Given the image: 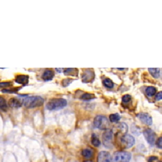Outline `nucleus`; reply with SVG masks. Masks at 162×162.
<instances>
[{"instance_id": "10", "label": "nucleus", "mask_w": 162, "mask_h": 162, "mask_svg": "<svg viewBox=\"0 0 162 162\" xmlns=\"http://www.w3.org/2000/svg\"><path fill=\"white\" fill-rule=\"evenodd\" d=\"M29 77L27 75H18L15 77V82L20 85L25 86L29 82Z\"/></svg>"}, {"instance_id": "19", "label": "nucleus", "mask_w": 162, "mask_h": 162, "mask_svg": "<svg viewBox=\"0 0 162 162\" xmlns=\"http://www.w3.org/2000/svg\"><path fill=\"white\" fill-rule=\"evenodd\" d=\"M82 155L84 158L89 159L92 157L93 155V153H92V151L90 149H85L82 151Z\"/></svg>"}, {"instance_id": "32", "label": "nucleus", "mask_w": 162, "mask_h": 162, "mask_svg": "<svg viewBox=\"0 0 162 162\" xmlns=\"http://www.w3.org/2000/svg\"><path fill=\"white\" fill-rule=\"evenodd\" d=\"M160 162H161V161H160Z\"/></svg>"}, {"instance_id": "22", "label": "nucleus", "mask_w": 162, "mask_h": 162, "mask_svg": "<svg viewBox=\"0 0 162 162\" xmlns=\"http://www.w3.org/2000/svg\"><path fill=\"white\" fill-rule=\"evenodd\" d=\"M118 129L121 130V132L125 134L128 131V127L126 124L125 123H121L118 125Z\"/></svg>"}, {"instance_id": "23", "label": "nucleus", "mask_w": 162, "mask_h": 162, "mask_svg": "<svg viewBox=\"0 0 162 162\" xmlns=\"http://www.w3.org/2000/svg\"><path fill=\"white\" fill-rule=\"evenodd\" d=\"M103 84L104 86L108 88H112L114 86V84L113 81L109 79H105L103 81Z\"/></svg>"}, {"instance_id": "21", "label": "nucleus", "mask_w": 162, "mask_h": 162, "mask_svg": "<svg viewBox=\"0 0 162 162\" xmlns=\"http://www.w3.org/2000/svg\"><path fill=\"white\" fill-rule=\"evenodd\" d=\"M20 87H9V88H7V89H3V90H1V91L3 92H4V93H15V92H17L19 90H20Z\"/></svg>"}, {"instance_id": "31", "label": "nucleus", "mask_w": 162, "mask_h": 162, "mask_svg": "<svg viewBox=\"0 0 162 162\" xmlns=\"http://www.w3.org/2000/svg\"><path fill=\"white\" fill-rule=\"evenodd\" d=\"M71 162H77V161H71Z\"/></svg>"}, {"instance_id": "25", "label": "nucleus", "mask_w": 162, "mask_h": 162, "mask_svg": "<svg viewBox=\"0 0 162 162\" xmlns=\"http://www.w3.org/2000/svg\"><path fill=\"white\" fill-rule=\"evenodd\" d=\"M81 98L84 100H90L93 98H95V95L90 93H85L81 96Z\"/></svg>"}, {"instance_id": "5", "label": "nucleus", "mask_w": 162, "mask_h": 162, "mask_svg": "<svg viewBox=\"0 0 162 162\" xmlns=\"http://www.w3.org/2000/svg\"><path fill=\"white\" fill-rule=\"evenodd\" d=\"M121 143L125 148H130L135 144V139L131 135L125 134L122 137Z\"/></svg>"}, {"instance_id": "26", "label": "nucleus", "mask_w": 162, "mask_h": 162, "mask_svg": "<svg viewBox=\"0 0 162 162\" xmlns=\"http://www.w3.org/2000/svg\"><path fill=\"white\" fill-rule=\"evenodd\" d=\"M72 79H64L62 81V85L64 87H67L69 85H70V84L72 82Z\"/></svg>"}, {"instance_id": "16", "label": "nucleus", "mask_w": 162, "mask_h": 162, "mask_svg": "<svg viewBox=\"0 0 162 162\" xmlns=\"http://www.w3.org/2000/svg\"><path fill=\"white\" fill-rule=\"evenodd\" d=\"M7 104L6 102V100L5 99L0 96V109L3 112H6L7 110Z\"/></svg>"}, {"instance_id": "18", "label": "nucleus", "mask_w": 162, "mask_h": 162, "mask_svg": "<svg viewBox=\"0 0 162 162\" xmlns=\"http://www.w3.org/2000/svg\"><path fill=\"white\" fill-rule=\"evenodd\" d=\"M91 143H92V144L94 146H95V147H98V146H100L101 144V142H100V139L98 138V137L96 136V135L95 134H92Z\"/></svg>"}, {"instance_id": "11", "label": "nucleus", "mask_w": 162, "mask_h": 162, "mask_svg": "<svg viewBox=\"0 0 162 162\" xmlns=\"http://www.w3.org/2000/svg\"><path fill=\"white\" fill-rule=\"evenodd\" d=\"M54 75L55 74L53 70L50 69H47L44 72L43 75H42V79L44 81H50L53 79Z\"/></svg>"}, {"instance_id": "1", "label": "nucleus", "mask_w": 162, "mask_h": 162, "mask_svg": "<svg viewBox=\"0 0 162 162\" xmlns=\"http://www.w3.org/2000/svg\"><path fill=\"white\" fill-rule=\"evenodd\" d=\"M20 96L21 98H23L22 101L24 106L28 108H34L41 107L44 101V99L41 96Z\"/></svg>"}, {"instance_id": "20", "label": "nucleus", "mask_w": 162, "mask_h": 162, "mask_svg": "<svg viewBox=\"0 0 162 162\" xmlns=\"http://www.w3.org/2000/svg\"><path fill=\"white\" fill-rule=\"evenodd\" d=\"M109 119L111 122H118L121 120V116L118 113L111 114L109 117Z\"/></svg>"}, {"instance_id": "17", "label": "nucleus", "mask_w": 162, "mask_h": 162, "mask_svg": "<svg viewBox=\"0 0 162 162\" xmlns=\"http://www.w3.org/2000/svg\"><path fill=\"white\" fill-rule=\"evenodd\" d=\"M156 92V88L154 87H151V86L148 87L145 90V92L146 94V95H147L148 96H149V97L154 96L155 95Z\"/></svg>"}, {"instance_id": "4", "label": "nucleus", "mask_w": 162, "mask_h": 162, "mask_svg": "<svg viewBox=\"0 0 162 162\" xmlns=\"http://www.w3.org/2000/svg\"><path fill=\"white\" fill-rule=\"evenodd\" d=\"M131 156V154L129 152L118 151L114 154L112 162H129Z\"/></svg>"}, {"instance_id": "30", "label": "nucleus", "mask_w": 162, "mask_h": 162, "mask_svg": "<svg viewBox=\"0 0 162 162\" xmlns=\"http://www.w3.org/2000/svg\"><path fill=\"white\" fill-rule=\"evenodd\" d=\"M83 162H93V161H91V160H86V161H83Z\"/></svg>"}, {"instance_id": "15", "label": "nucleus", "mask_w": 162, "mask_h": 162, "mask_svg": "<svg viewBox=\"0 0 162 162\" xmlns=\"http://www.w3.org/2000/svg\"><path fill=\"white\" fill-rule=\"evenodd\" d=\"M64 74L66 75L77 76L78 74V70L77 69H66L64 71Z\"/></svg>"}, {"instance_id": "8", "label": "nucleus", "mask_w": 162, "mask_h": 162, "mask_svg": "<svg viewBox=\"0 0 162 162\" xmlns=\"http://www.w3.org/2000/svg\"><path fill=\"white\" fill-rule=\"evenodd\" d=\"M98 162H112V158L107 151H101L98 156Z\"/></svg>"}, {"instance_id": "24", "label": "nucleus", "mask_w": 162, "mask_h": 162, "mask_svg": "<svg viewBox=\"0 0 162 162\" xmlns=\"http://www.w3.org/2000/svg\"><path fill=\"white\" fill-rule=\"evenodd\" d=\"M13 84L12 82L7 81V82H0V88L7 89L9 87H12Z\"/></svg>"}, {"instance_id": "3", "label": "nucleus", "mask_w": 162, "mask_h": 162, "mask_svg": "<svg viewBox=\"0 0 162 162\" xmlns=\"http://www.w3.org/2000/svg\"><path fill=\"white\" fill-rule=\"evenodd\" d=\"M94 125L97 129L106 130L109 127V122L107 117L102 115H98L94 120Z\"/></svg>"}, {"instance_id": "7", "label": "nucleus", "mask_w": 162, "mask_h": 162, "mask_svg": "<svg viewBox=\"0 0 162 162\" xmlns=\"http://www.w3.org/2000/svg\"><path fill=\"white\" fill-rule=\"evenodd\" d=\"M137 116L140 121L146 125H151L153 123L152 118H151V117L148 113H140L138 114Z\"/></svg>"}, {"instance_id": "12", "label": "nucleus", "mask_w": 162, "mask_h": 162, "mask_svg": "<svg viewBox=\"0 0 162 162\" xmlns=\"http://www.w3.org/2000/svg\"><path fill=\"white\" fill-rule=\"evenodd\" d=\"M22 100L17 98H12L9 100V105L13 108H20L22 107Z\"/></svg>"}, {"instance_id": "2", "label": "nucleus", "mask_w": 162, "mask_h": 162, "mask_svg": "<svg viewBox=\"0 0 162 162\" xmlns=\"http://www.w3.org/2000/svg\"><path fill=\"white\" fill-rule=\"evenodd\" d=\"M67 104V101L63 98H55L51 100L46 105L47 109L49 110H58L65 108Z\"/></svg>"}, {"instance_id": "27", "label": "nucleus", "mask_w": 162, "mask_h": 162, "mask_svg": "<svg viewBox=\"0 0 162 162\" xmlns=\"http://www.w3.org/2000/svg\"><path fill=\"white\" fill-rule=\"evenodd\" d=\"M122 101H123L124 103H128V102H129L130 100H131V96H130L129 95H124V96L122 97Z\"/></svg>"}, {"instance_id": "14", "label": "nucleus", "mask_w": 162, "mask_h": 162, "mask_svg": "<svg viewBox=\"0 0 162 162\" xmlns=\"http://www.w3.org/2000/svg\"><path fill=\"white\" fill-rule=\"evenodd\" d=\"M151 75L155 78H158L160 74V70L158 68H150L148 69Z\"/></svg>"}, {"instance_id": "13", "label": "nucleus", "mask_w": 162, "mask_h": 162, "mask_svg": "<svg viewBox=\"0 0 162 162\" xmlns=\"http://www.w3.org/2000/svg\"><path fill=\"white\" fill-rule=\"evenodd\" d=\"M95 78V74L92 71L87 70L82 75V81L84 82H89L92 81Z\"/></svg>"}, {"instance_id": "9", "label": "nucleus", "mask_w": 162, "mask_h": 162, "mask_svg": "<svg viewBox=\"0 0 162 162\" xmlns=\"http://www.w3.org/2000/svg\"><path fill=\"white\" fill-rule=\"evenodd\" d=\"M113 139V132L111 130H107L103 134V140L104 145L107 146V143H110Z\"/></svg>"}, {"instance_id": "29", "label": "nucleus", "mask_w": 162, "mask_h": 162, "mask_svg": "<svg viewBox=\"0 0 162 162\" xmlns=\"http://www.w3.org/2000/svg\"><path fill=\"white\" fill-rule=\"evenodd\" d=\"M155 98L156 100H162V92H159L158 93L156 94L155 96Z\"/></svg>"}, {"instance_id": "6", "label": "nucleus", "mask_w": 162, "mask_h": 162, "mask_svg": "<svg viewBox=\"0 0 162 162\" xmlns=\"http://www.w3.org/2000/svg\"><path fill=\"white\" fill-rule=\"evenodd\" d=\"M144 135L147 142L153 145L156 141V134L153 130L150 129H146L144 131Z\"/></svg>"}, {"instance_id": "28", "label": "nucleus", "mask_w": 162, "mask_h": 162, "mask_svg": "<svg viewBox=\"0 0 162 162\" xmlns=\"http://www.w3.org/2000/svg\"><path fill=\"white\" fill-rule=\"evenodd\" d=\"M156 145L157 146V147L162 149V137L159 138L156 142Z\"/></svg>"}]
</instances>
